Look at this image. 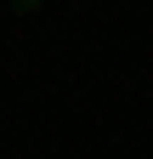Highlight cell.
I'll use <instances>...</instances> for the list:
<instances>
[{"label":"cell","instance_id":"1","mask_svg":"<svg viewBox=\"0 0 153 159\" xmlns=\"http://www.w3.org/2000/svg\"><path fill=\"white\" fill-rule=\"evenodd\" d=\"M11 6H17V11H40L46 0H11Z\"/></svg>","mask_w":153,"mask_h":159}]
</instances>
